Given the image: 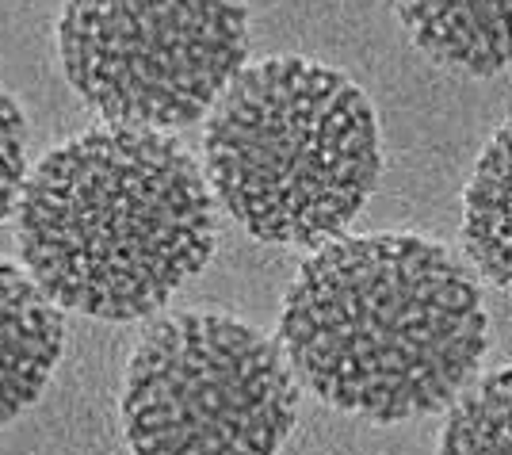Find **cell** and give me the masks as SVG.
<instances>
[{
    "instance_id": "cell-1",
    "label": "cell",
    "mask_w": 512,
    "mask_h": 455,
    "mask_svg": "<svg viewBox=\"0 0 512 455\" xmlns=\"http://www.w3.org/2000/svg\"><path fill=\"white\" fill-rule=\"evenodd\" d=\"M490 345L478 280L417 234L333 238L283 295L279 348L333 410L406 421L451 406Z\"/></svg>"
},
{
    "instance_id": "cell-2",
    "label": "cell",
    "mask_w": 512,
    "mask_h": 455,
    "mask_svg": "<svg viewBox=\"0 0 512 455\" xmlns=\"http://www.w3.org/2000/svg\"><path fill=\"white\" fill-rule=\"evenodd\" d=\"M27 276L100 322L150 318L214 253L211 180L169 130L104 123L27 176L16 203Z\"/></svg>"
},
{
    "instance_id": "cell-3",
    "label": "cell",
    "mask_w": 512,
    "mask_h": 455,
    "mask_svg": "<svg viewBox=\"0 0 512 455\" xmlns=\"http://www.w3.org/2000/svg\"><path fill=\"white\" fill-rule=\"evenodd\" d=\"M218 203L268 245L341 238L383 173L371 100L344 73L279 54L245 65L207 119Z\"/></svg>"
},
{
    "instance_id": "cell-4",
    "label": "cell",
    "mask_w": 512,
    "mask_h": 455,
    "mask_svg": "<svg viewBox=\"0 0 512 455\" xmlns=\"http://www.w3.org/2000/svg\"><path fill=\"white\" fill-rule=\"evenodd\" d=\"M119 413L130 455H276L299 417V379L249 322L180 310L130 352Z\"/></svg>"
},
{
    "instance_id": "cell-5",
    "label": "cell",
    "mask_w": 512,
    "mask_h": 455,
    "mask_svg": "<svg viewBox=\"0 0 512 455\" xmlns=\"http://www.w3.org/2000/svg\"><path fill=\"white\" fill-rule=\"evenodd\" d=\"M245 0H65L58 54L107 123L176 130L245 69Z\"/></svg>"
},
{
    "instance_id": "cell-6",
    "label": "cell",
    "mask_w": 512,
    "mask_h": 455,
    "mask_svg": "<svg viewBox=\"0 0 512 455\" xmlns=\"http://www.w3.org/2000/svg\"><path fill=\"white\" fill-rule=\"evenodd\" d=\"M65 348L58 303L27 268L0 260V429L39 402Z\"/></svg>"
},
{
    "instance_id": "cell-7",
    "label": "cell",
    "mask_w": 512,
    "mask_h": 455,
    "mask_svg": "<svg viewBox=\"0 0 512 455\" xmlns=\"http://www.w3.org/2000/svg\"><path fill=\"white\" fill-rule=\"evenodd\" d=\"M394 8L432 62L470 77L512 69V0H394Z\"/></svg>"
},
{
    "instance_id": "cell-8",
    "label": "cell",
    "mask_w": 512,
    "mask_h": 455,
    "mask_svg": "<svg viewBox=\"0 0 512 455\" xmlns=\"http://www.w3.org/2000/svg\"><path fill=\"white\" fill-rule=\"evenodd\" d=\"M463 245L474 268L512 295V119L497 127L463 192Z\"/></svg>"
},
{
    "instance_id": "cell-9",
    "label": "cell",
    "mask_w": 512,
    "mask_h": 455,
    "mask_svg": "<svg viewBox=\"0 0 512 455\" xmlns=\"http://www.w3.org/2000/svg\"><path fill=\"white\" fill-rule=\"evenodd\" d=\"M436 455H512V368L490 371L455 398Z\"/></svg>"
},
{
    "instance_id": "cell-10",
    "label": "cell",
    "mask_w": 512,
    "mask_h": 455,
    "mask_svg": "<svg viewBox=\"0 0 512 455\" xmlns=\"http://www.w3.org/2000/svg\"><path fill=\"white\" fill-rule=\"evenodd\" d=\"M27 184V119L20 104L0 88V222L12 215Z\"/></svg>"
}]
</instances>
